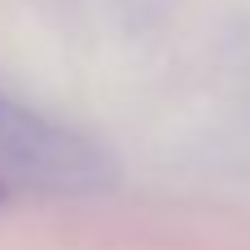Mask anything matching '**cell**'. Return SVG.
<instances>
[{"label":"cell","mask_w":250,"mask_h":250,"mask_svg":"<svg viewBox=\"0 0 250 250\" xmlns=\"http://www.w3.org/2000/svg\"><path fill=\"white\" fill-rule=\"evenodd\" d=\"M0 154L18 163L26 176H40L62 189H92L110 176V163L97 145L79 141L75 132L48 123L44 114L26 110L22 101L0 92Z\"/></svg>","instance_id":"6da1fadb"},{"label":"cell","mask_w":250,"mask_h":250,"mask_svg":"<svg viewBox=\"0 0 250 250\" xmlns=\"http://www.w3.org/2000/svg\"><path fill=\"white\" fill-rule=\"evenodd\" d=\"M0 193H4V189H0Z\"/></svg>","instance_id":"7a4b0ae2"}]
</instances>
